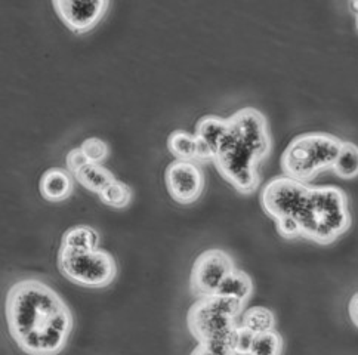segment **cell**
Masks as SVG:
<instances>
[{
    "mask_svg": "<svg viewBox=\"0 0 358 355\" xmlns=\"http://www.w3.org/2000/svg\"><path fill=\"white\" fill-rule=\"evenodd\" d=\"M301 237L318 245H330L350 230L348 197L335 185H308L293 215Z\"/></svg>",
    "mask_w": 358,
    "mask_h": 355,
    "instance_id": "3",
    "label": "cell"
},
{
    "mask_svg": "<svg viewBox=\"0 0 358 355\" xmlns=\"http://www.w3.org/2000/svg\"><path fill=\"white\" fill-rule=\"evenodd\" d=\"M168 148L181 160L197 159V138L194 133L176 129L168 136Z\"/></svg>",
    "mask_w": 358,
    "mask_h": 355,
    "instance_id": "17",
    "label": "cell"
},
{
    "mask_svg": "<svg viewBox=\"0 0 358 355\" xmlns=\"http://www.w3.org/2000/svg\"><path fill=\"white\" fill-rule=\"evenodd\" d=\"M252 294H253L252 277L248 273L236 268L222 282L218 294L216 295L225 296V298H233L243 303H246L250 299Z\"/></svg>",
    "mask_w": 358,
    "mask_h": 355,
    "instance_id": "14",
    "label": "cell"
},
{
    "mask_svg": "<svg viewBox=\"0 0 358 355\" xmlns=\"http://www.w3.org/2000/svg\"><path fill=\"white\" fill-rule=\"evenodd\" d=\"M132 188L124 184L120 180H114L111 181L107 187H104V189L99 193L101 200L106 203L107 206H111L114 209H123L127 205H129L132 200Z\"/></svg>",
    "mask_w": 358,
    "mask_h": 355,
    "instance_id": "18",
    "label": "cell"
},
{
    "mask_svg": "<svg viewBox=\"0 0 358 355\" xmlns=\"http://www.w3.org/2000/svg\"><path fill=\"white\" fill-rule=\"evenodd\" d=\"M76 178V181L80 182L86 189L92 193L99 194L104 187H107L111 181L116 180L114 173L107 169L106 166H102L101 163H92V161H86L82 168H79L73 173Z\"/></svg>",
    "mask_w": 358,
    "mask_h": 355,
    "instance_id": "12",
    "label": "cell"
},
{
    "mask_svg": "<svg viewBox=\"0 0 358 355\" xmlns=\"http://www.w3.org/2000/svg\"><path fill=\"white\" fill-rule=\"evenodd\" d=\"M41 194L49 201H62L71 196L74 189V176L64 168H50L45 171L39 182Z\"/></svg>",
    "mask_w": 358,
    "mask_h": 355,
    "instance_id": "11",
    "label": "cell"
},
{
    "mask_svg": "<svg viewBox=\"0 0 358 355\" xmlns=\"http://www.w3.org/2000/svg\"><path fill=\"white\" fill-rule=\"evenodd\" d=\"M58 266L70 282L91 289L107 287L117 275V263L110 252L95 249L76 252L59 247Z\"/></svg>",
    "mask_w": 358,
    "mask_h": 355,
    "instance_id": "6",
    "label": "cell"
},
{
    "mask_svg": "<svg viewBox=\"0 0 358 355\" xmlns=\"http://www.w3.org/2000/svg\"><path fill=\"white\" fill-rule=\"evenodd\" d=\"M245 303L225 296L197 298L187 314L189 333L197 342L222 344L233 348V340Z\"/></svg>",
    "mask_w": 358,
    "mask_h": 355,
    "instance_id": "4",
    "label": "cell"
},
{
    "mask_svg": "<svg viewBox=\"0 0 358 355\" xmlns=\"http://www.w3.org/2000/svg\"><path fill=\"white\" fill-rule=\"evenodd\" d=\"M240 324L255 336L275 331V315L265 307H253L241 314Z\"/></svg>",
    "mask_w": 358,
    "mask_h": 355,
    "instance_id": "15",
    "label": "cell"
},
{
    "mask_svg": "<svg viewBox=\"0 0 358 355\" xmlns=\"http://www.w3.org/2000/svg\"><path fill=\"white\" fill-rule=\"evenodd\" d=\"M164 182L171 197L179 205L199 200L204 189V173L194 160L175 159L164 171Z\"/></svg>",
    "mask_w": 358,
    "mask_h": 355,
    "instance_id": "8",
    "label": "cell"
},
{
    "mask_svg": "<svg viewBox=\"0 0 358 355\" xmlns=\"http://www.w3.org/2000/svg\"><path fill=\"white\" fill-rule=\"evenodd\" d=\"M283 354V338L277 331L257 335L253 339L249 355H281Z\"/></svg>",
    "mask_w": 358,
    "mask_h": 355,
    "instance_id": "19",
    "label": "cell"
},
{
    "mask_svg": "<svg viewBox=\"0 0 358 355\" xmlns=\"http://www.w3.org/2000/svg\"><path fill=\"white\" fill-rule=\"evenodd\" d=\"M54 8L69 29L76 33H85L95 27V24L106 14L108 2L107 0H89V2L54 0Z\"/></svg>",
    "mask_w": 358,
    "mask_h": 355,
    "instance_id": "9",
    "label": "cell"
},
{
    "mask_svg": "<svg viewBox=\"0 0 358 355\" xmlns=\"http://www.w3.org/2000/svg\"><path fill=\"white\" fill-rule=\"evenodd\" d=\"M228 119L220 116H203L197 120L194 135L197 138V159L213 160L216 150L228 132Z\"/></svg>",
    "mask_w": 358,
    "mask_h": 355,
    "instance_id": "10",
    "label": "cell"
},
{
    "mask_svg": "<svg viewBox=\"0 0 358 355\" xmlns=\"http://www.w3.org/2000/svg\"><path fill=\"white\" fill-rule=\"evenodd\" d=\"M87 161V159L85 157V154L82 153L80 147L70 150L67 156H66V164H67V171L73 175L79 168H82L83 164Z\"/></svg>",
    "mask_w": 358,
    "mask_h": 355,
    "instance_id": "23",
    "label": "cell"
},
{
    "mask_svg": "<svg viewBox=\"0 0 358 355\" xmlns=\"http://www.w3.org/2000/svg\"><path fill=\"white\" fill-rule=\"evenodd\" d=\"M236 270L234 261L222 249L204 250L197 256L191 268V291L197 298L215 296L225 278Z\"/></svg>",
    "mask_w": 358,
    "mask_h": 355,
    "instance_id": "7",
    "label": "cell"
},
{
    "mask_svg": "<svg viewBox=\"0 0 358 355\" xmlns=\"http://www.w3.org/2000/svg\"><path fill=\"white\" fill-rule=\"evenodd\" d=\"M348 314L352 324L358 328V291L351 296L350 303H348Z\"/></svg>",
    "mask_w": 358,
    "mask_h": 355,
    "instance_id": "24",
    "label": "cell"
},
{
    "mask_svg": "<svg viewBox=\"0 0 358 355\" xmlns=\"http://www.w3.org/2000/svg\"><path fill=\"white\" fill-rule=\"evenodd\" d=\"M189 355H236V352L228 345L204 344V342H197L196 348L191 351Z\"/></svg>",
    "mask_w": 358,
    "mask_h": 355,
    "instance_id": "22",
    "label": "cell"
},
{
    "mask_svg": "<svg viewBox=\"0 0 358 355\" xmlns=\"http://www.w3.org/2000/svg\"><path fill=\"white\" fill-rule=\"evenodd\" d=\"M228 132L215 154L216 169L238 193L250 194L259 187L258 166L271 151V135L264 114L245 107L228 119Z\"/></svg>",
    "mask_w": 358,
    "mask_h": 355,
    "instance_id": "2",
    "label": "cell"
},
{
    "mask_svg": "<svg viewBox=\"0 0 358 355\" xmlns=\"http://www.w3.org/2000/svg\"><path fill=\"white\" fill-rule=\"evenodd\" d=\"M350 6H351V9L354 10V14H355V25H357V30H358V2H351Z\"/></svg>",
    "mask_w": 358,
    "mask_h": 355,
    "instance_id": "25",
    "label": "cell"
},
{
    "mask_svg": "<svg viewBox=\"0 0 358 355\" xmlns=\"http://www.w3.org/2000/svg\"><path fill=\"white\" fill-rule=\"evenodd\" d=\"M80 150L85 154V157L87 159V161H92V163L104 161L108 156V151H110L104 139H101L98 136H91V138L83 139V143L80 144Z\"/></svg>",
    "mask_w": 358,
    "mask_h": 355,
    "instance_id": "20",
    "label": "cell"
},
{
    "mask_svg": "<svg viewBox=\"0 0 358 355\" xmlns=\"http://www.w3.org/2000/svg\"><path fill=\"white\" fill-rule=\"evenodd\" d=\"M342 139L326 132L295 136L285 148L280 163L286 176L301 182L311 181L320 172L334 168Z\"/></svg>",
    "mask_w": 358,
    "mask_h": 355,
    "instance_id": "5",
    "label": "cell"
},
{
    "mask_svg": "<svg viewBox=\"0 0 358 355\" xmlns=\"http://www.w3.org/2000/svg\"><path fill=\"white\" fill-rule=\"evenodd\" d=\"M61 247L76 252L95 250L99 247V234L95 228L89 225L71 226L64 233Z\"/></svg>",
    "mask_w": 358,
    "mask_h": 355,
    "instance_id": "13",
    "label": "cell"
},
{
    "mask_svg": "<svg viewBox=\"0 0 358 355\" xmlns=\"http://www.w3.org/2000/svg\"><path fill=\"white\" fill-rule=\"evenodd\" d=\"M253 339L255 335L240 324L233 340V351L236 352V355H249Z\"/></svg>",
    "mask_w": 358,
    "mask_h": 355,
    "instance_id": "21",
    "label": "cell"
},
{
    "mask_svg": "<svg viewBox=\"0 0 358 355\" xmlns=\"http://www.w3.org/2000/svg\"><path fill=\"white\" fill-rule=\"evenodd\" d=\"M334 172L342 180H354L358 176V145L351 141H342L339 154L334 164Z\"/></svg>",
    "mask_w": 358,
    "mask_h": 355,
    "instance_id": "16",
    "label": "cell"
},
{
    "mask_svg": "<svg viewBox=\"0 0 358 355\" xmlns=\"http://www.w3.org/2000/svg\"><path fill=\"white\" fill-rule=\"evenodd\" d=\"M5 315L12 340L27 355H58L67 347L74 324L58 291L37 278L10 286Z\"/></svg>",
    "mask_w": 358,
    "mask_h": 355,
    "instance_id": "1",
    "label": "cell"
}]
</instances>
